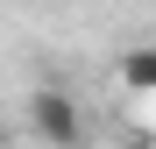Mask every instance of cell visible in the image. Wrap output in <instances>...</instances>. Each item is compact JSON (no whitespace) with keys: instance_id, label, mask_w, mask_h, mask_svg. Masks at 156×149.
Here are the masks:
<instances>
[{"instance_id":"3","label":"cell","mask_w":156,"mask_h":149,"mask_svg":"<svg viewBox=\"0 0 156 149\" xmlns=\"http://www.w3.org/2000/svg\"><path fill=\"white\" fill-rule=\"evenodd\" d=\"M121 149H156V135H128V142H121Z\"/></svg>"},{"instance_id":"2","label":"cell","mask_w":156,"mask_h":149,"mask_svg":"<svg viewBox=\"0 0 156 149\" xmlns=\"http://www.w3.org/2000/svg\"><path fill=\"white\" fill-rule=\"evenodd\" d=\"M121 85L135 92V99H156V43H142V50L121 57Z\"/></svg>"},{"instance_id":"1","label":"cell","mask_w":156,"mask_h":149,"mask_svg":"<svg viewBox=\"0 0 156 149\" xmlns=\"http://www.w3.org/2000/svg\"><path fill=\"white\" fill-rule=\"evenodd\" d=\"M21 128H29L43 149H85V142H92L85 107H78L64 85H36L29 99H21Z\"/></svg>"}]
</instances>
